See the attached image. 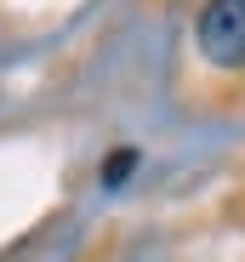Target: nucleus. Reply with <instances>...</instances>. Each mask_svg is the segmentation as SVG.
<instances>
[{
  "label": "nucleus",
  "instance_id": "f03ea898",
  "mask_svg": "<svg viewBox=\"0 0 245 262\" xmlns=\"http://www.w3.org/2000/svg\"><path fill=\"white\" fill-rule=\"evenodd\" d=\"M137 148H114L108 160H103V188H120V183H131V171H137Z\"/></svg>",
  "mask_w": 245,
  "mask_h": 262
},
{
  "label": "nucleus",
  "instance_id": "f257e3e1",
  "mask_svg": "<svg viewBox=\"0 0 245 262\" xmlns=\"http://www.w3.org/2000/svg\"><path fill=\"white\" fill-rule=\"evenodd\" d=\"M194 34L217 69H245V0H206Z\"/></svg>",
  "mask_w": 245,
  "mask_h": 262
}]
</instances>
